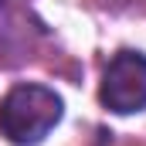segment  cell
I'll list each match as a JSON object with an SVG mask.
<instances>
[{"label": "cell", "instance_id": "277c9868", "mask_svg": "<svg viewBox=\"0 0 146 146\" xmlns=\"http://www.w3.org/2000/svg\"><path fill=\"white\" fill-rule=\"evenodd\" d=\"M0 3H3V0H0Z\"/></svg>", "mask_w": 146, "mask_h": 146}, {"label": "cell", "instance_id": "6da1fadb", "mask_svg": "<svg viewBox=\"0 0 146 146\" xmlns=\"http://www.w3.org/2000/svg\"><path fill=\"white\" fill-rule=\"evenodd\" d=\"M65 102L48 85H14L0 102V133L14 146L41 143L58 122H61Z\"/></svg>", "mask_w": 146, "mask_h": 146}, {"label": "cell", "instance_id": "3957f363", "mask_svg": "<svg viewBox=\"0 0 146 146\" xmlns=\"http://www.w3.org/2000/svg\"><path fill=\"white\" fill-rule=\"evenodd\" d=\"M119 3H133V0H119Z\"/></svg>", "mask_w": 146, "mask_h": 146}, {"label": "cell", "instance_id": "7a4b0ae2", "mask_svg": "<svg viewBox=\"0 0 146 146\" xmlns=\"http://www.w3.org/2000/svg\"><path fill=\"white\" fill-rule=\"evenodd\" d=\"M99 99L115 115H129V112L146 109V54L119 51L106 65Z\"/></svg>", "mask_w": 146, "mask_h": 146}]
</instances>
